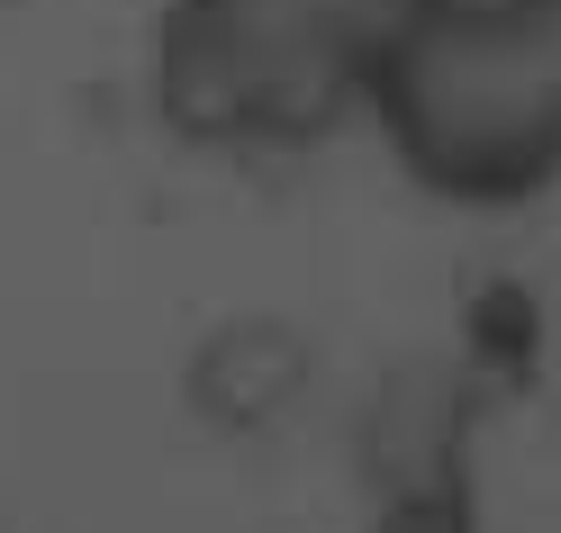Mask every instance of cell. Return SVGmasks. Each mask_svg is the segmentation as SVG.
<instances>
[{
    "label": "cell",
    "instance_id": "6da1fadb",
    "mask_svg": "<svg viewBox=\"0 0 561 533\" xmlns=\"http://www.w3.org/2000/svg\"><path fill=\"white\" fill-rule=\"evenodd\" d=\"M390 118L416 163L462 190H499L561 163V0H489L416 19L390 55Z\"/></svg>",
    "mask_w": 561,
    "mask_h": 533
},
{
    "label": "cell",
    "instance_id": "7a4b0ae2",
    "mask_svg": "<svg viewBox=\"0 0 561 533\" xmlns=\"http://www.w3.org/2000/svg\"><path fill=\"white\" fill-rule=\"evenodd\" d=\"M416 37V0H182L172 100L208 118H299Z\"/></svg>",
    "mask_w": 561,
    "mask_h": 533
}]
</instances>
